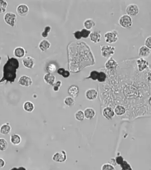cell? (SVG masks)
<instances>
[{"label": "cell", "instance_id": "obj_26", "mask_svg": "<svg viewBox=\"0 0 151 170\" xmlns=\"http://www.w3.org/2000/svg\"><path fill=\"white\" fill-rule=\"evenodd\" d=\"M115 114L118 116L124 115L126 113V109L124 106L121 105H117L114 109Z\"/></svg>", "mask_w": 151, "mask_h": 170}, {"label": "cell", "instance_id": "obj_46", "mask_svg": "<svg viewBox=\"0 0 151 170\" xmlns=\"http://www.w3.org/2000/svg\"><path fill=\"white\" fill-rule=\"evenodd\" d=\"M148 102H149V104L151 106V97L148 99Z\"/></svg>", "mask_w": 151, "mask_h": 170}, {"label": "cell", "instance_id": "obj_44", "mask_svg": "<svg viewBox=\"0 0 151 170\" xmlns=\"http://www.w3.org/2000/svg\"><path fill=\"white\" fill-rule=\"evenodd\" d=\"M147 79L148 82L151 83V72H149L147 74Z\"/></svg>", "mask_w": 151, "mask_h": 170}, {"label": "cell", "instance_id": "obj_27", "mask_svg": "<svg viewBox=\"0 0 151 170\" xmlns=\"http://www.w3.org/2000/svg\"><path fill=\"white\" fill-rule=\"evenodd\" d=\"M64 103L68 107H72L75 105V101L74 98L71 96H68L64 99Z\"/></svg>", "mask_w": 151, "mask_h": 170}, {"label": "cell", "instance_id": "obj_8", "mask_svg": "<svg viewBox=\"0 0 151 170\" xmlns=\"http://www.w3.org/2000/svg\"><path fill=\"white\" fill-rule=\"evenodd\" d=\"M105 69L108 71H113L116 70L119 66L117 62L113 58H109L104 64Z\"/></svg>", "mask_w": 151, "mask_h": 170}, {"label": "cell", "instance_id": "obj_29", "mask_svg": "<svg viewBox=\"0 0 151 170\" xmlns=\"http://www.w3.org/2000/svg\"><path fill=\"white\" fill-rule=\"evenodd\" d=\"M107 76L106 73L104 71H99L98 78H97V81L99 83H104L107 79Z\"/></svg>", "mask_w": 151, "mask_h": 170}, {"label": "cell", "instance_id": "obj_5", "mask_svg": "<svg viewBox=\"0 0 151 170\" xmlns=\"http://www.w3.org/2000/svg\"><path fill=\"white\" fill-rule=\"evenodd\" d=\"M4 20L6 24L12 27H15L17 22V15L13 12H8L4 15Z\"/></svg>", "mask_w": 151, "mask_h": 170}, {"label": "cell", "instance_id": "obj_42", "mask_svg": "<svg viewBox=\"0 0 151 170\" xmlns=\"http://www.w3.org/2000/svg\"><path fill=\"white\" fill-rule=\"evenodd\" d=\"M65 69L64 68H59V69L58 70V71H57V73L60 76H62V74L64 73V71H65Z\"/></svg>", "mask_w": 151, "mask_h": 170}, {"label": "cell", "instance_id": "obj_32", "mask_svg": "<svg viewBox=\"0 0 151 170\" xmlns=\"http://www.w3.org/2000/svg\"><path fill=\"white\" fill-rule=\"evenodd\" d=\"M98 74H99V71L97 70H92L90 72L89 76L87 77L86 78V79H91L93 81H96L97 80Z\"/></svg>", "mask_w": 151, "mask_h": 170}, {"label": "cell", "instance_id": "obj_11", "mask_svg": "<svg viewBox=\"0 0 151 170\" xmlns=\"http://www.w3.org/2000/svg\"><path fill=\"white\" fill-rule=\"evenodd\" d=\"M115 113L114 110L110 106H107L103 109L102 111V115L106 119H112L115 116Z\"/></svg>", "mask_w": 151, "mask_h": 170}, {"label": "cell", "instance_id": "obj_30", "mask_svg": "<svg viewBox=\"0 0 151 170\" xmlns=\"http://www.w3.org/2000/svg\"><path fill=\"white\" fill-rule=\"evenodd\" d=\"M51 29L52 27L51 26H49V25L45 26L44 29L43 31L41 32V34L42 37L44 38H48L50 32L51 31Z\"/></svg>", "mask_w": 151, "mask_h": 170}, {"label": "cell", "instance_id": "obj_1", "mask_svg": "<svg viewBox=\"0 0 151 170\" xmlns=\"http://www.w3.org/2000/svg\"><path fill=\"white\" fill-rule=\"evenodd\" d=\"M8 60L3 67L2 77L0 79V84L14 83L17 77V70L20 67V62L17 58L8 55Z\"/></svg>", "mask_w": 151, "mask_h": 170}, {"label": "cell", "instance_id": "obj_2", "mask_svg": "<svg viewBox=\"0 0 151 170\" xmlns=\"http://www.w3.org/2000/svg\"><path fill=\"white\" fill-rule=\"evenodd\" d=\"M104 42L109 44H114L119 40V33L117 30L107 31L104 34Z\"/></svg>", "mask_w": 151, "mask_h": 170}, {"label": "cell", "instance_id": "obj_47", "mask_svg": "<svg viewBox=\"0 0 151 170\" xmlns=\"http://www.w3.org/2000/svg\"><path fill=\"white\" fill-rule=\"evenodd\" d=\"M10 170H18V168H17V167H13Z\"/></svg>", "mask_w": 151, "mask_h": 170}, {"label": "cell", "instance_id": "obj_13", "mask_svg": "<svg viewBox=\"0 0 151 170\" xmlns=\"http://www.w3.org/2000/svg\"><path fill=\"white\" fill-rule=\"evenodd\" d=\"M29 9L27 5L25 4H21L17 7V12L20 17L26 16L29 12Z\"/></svg>", "mask_w": 151, "mask_h": 170}, {"label": "cell", "instance_id": "obj_38", "mask_svg": "<svg viewBox=\"0 0 151 170\" xmlns=\"http://www.w3.org/2000/svg\"><path fill=\"white\" fill-rule=\"evenodd\" d=\"M120 165L123 170H130L131 169L130 165L126 161L124 160Z\"/></svg>", "mask_w": 151, "mask_h": 170}, {"label": "cell", "instance_id": "obj_6", "mask_svg": "<svg viewBox=\"0 0 151 170\" xmlns=\"http://www.w3.org/2000/svg\"><path fill=\"white\" fill-rule=\"evenodd\" d=\"M139 12L138 6L135 4H131L128 5L126 8V13L127 15L130 17H136Z\"/></svg>", "mask_w": 151, "mask_h": 170}, {"label": "cell", "instance_id": "obj_12", "mask_svg": "<svg viewBox=\"0 0 151 170\" xmlns=\"http://www.w3.org/2000/svg\"><path fill=\"white\" fill-rule=\"evenodd\" d=\"M137 69L139 72H142L145 70L149 66V63L143 58H140L136 60Z\"/></svg>", "mask_w": 151, "mask_h": 170}, {"label": "cell", "instance_id": "obj_19", "mask_svg": "<svg viewBox=\"0 0 151 170\" xmlns=\"http://www.w3.org/2000/svg\"><path fill=\"white\" fill-rule=\"evenodd\" d=\"M44 80L46 84L53 86L56 82V77L50 73H47L44 76Z\"/></svg>", "mask_w": 151, "mask_h": 170}, {"label": "cell", "instance_id": "obj_25", "mask_svg": "<svg viewBox=\"0 0 151 170\" xmlns=\"http://www.w3.org/2000/svg\"><path fill=\"white\" fill-rule=\"evenodd\" d=\"M10 142L14 145H18L21 142V138L18 134H13L10 136Z\"/></svg>", "mask_w": 151, "mask_h": 170}, {"label": "cell", "instance_id": "obj_14", "mask_svg": "<svg viewBox=\"0 0 151 170\" xmlns=\"http://www.w3.org/2000/svg\"><path fill=\"white\" fill-rule=\"evenodd\" d=\"M98 92L95 88H90L85 92L86 97L90 101L95 100L98 97Z\"/></svg>", "mask_w": 151, "mask_h": 170}, {"label": "cell", "instance_id": "obj_28", "mask_svg": "<svg viewBox=\"0 0 151 170\" xmlns=\"http://www.w3.org/2000/svg\"><path fill=\"white\" fill-rule=\"evenodd\" d=\"M75 119L79 122H82L85 119L84 112L82 110L77 111L75 113Z\"/></svg>", "mask_w": 151, "mask_h": 170}, {"label": "cell", "instance_id": "obj_45", "mask_svg": "<svg viewBox=\"0 0 151 170\" xmlns=\"http://www.w3.org/2000/svg\"><path fill=\"white\" fill-rule=\"evenodd\" d=\"M18 170H26L25 167H23V166H20V167L18 168Z\"/></svg>", "mask_w": 151, "mask_h": 170}, {"label": "cell", "instance_id": "obj_17", "mask_svg": "<svg viewBox=\"0 0 151 170\" xmlns=\"http://www.w3.org/2000/svg\"><path fill=\"white\" fill-rule=\"evenodd\" d=\"M151 53V50L145 45H142L138 50V55L141 58L148 57Z\"/></svg>", "mask_w": 151, "mask_h": 170}, {"label": "cell", "instance_id": "obj_22", "mask_svg": "<svg viewBox=\"0 0 151 170\" xmlns=\"http://www.w3.org/2000/svg\"><path fill=\"white\" fill-rule=\"evenodd\" d=\"M11 130V126L9 122L2 124L0 127V133L4 136L9 134Z\"/></svg>", "mask_w": 151, "mask_h": 170}, {"label": "cell", "instance_id": "obj_24", "mask_svg": "<svg viewBox=\"0 0 151 170\" xmlns=\"http://www.w3.org/2000/svg\"><path fill=\"white\" fill-rule=\"evenodd\" d=\"M23 107L24 110L28 113L32 112L35 109L34 104L29 101L25 102L23 104Z\"/></svg>", "mask_w": 151, "mask_h": 170}, {"label": "cell", "instance_id": "obj_35", "mask_svg": "<svg viewBox=\"0 0 151 170\" xmlns=\"http://www.w3.org/2000/svg\"><path fill=\"white\" fill-rule=\"evenodd\" d=\"M62 82L61 80H59L57 81H56L53 85V91L55 92H58L59 91L60 88L62 86Z\"/></svg>", "mask_w": 151, "mask_h": 170}, {"label": "cell", "instance_id": "obj_18", "mask_svg": "<svg viewBox=\"0 0 151 170\" xmlns=\"http://www.w3.org/2000/svg\"><path fill=\"white\" fill-rule=\"evenodd\" d=\"M79 93V88L77 86L72 85L70 86L68 89V93L70 96L76 98L77 97Z\"/></svg>", "mask_w": 151, "mask_h": 170}, {"label": "cell", "instance_id": "obj_16", "mask_svg": "<svg viewBox=\"0 0 151 170\" xmlns=\"http://www.w3.org/2000/svg\"><path fill=\"white\" fill-rule=\"evenodd\" d=\"M26 53V50L21 46L17 47L14 50V55L18 59L24 58Z\"/></svg>", "mask_w": 151, "mask_h": 170}, {"label": "cell", "instance_id": "obj_37", "mask_svg": "<svg viewBox=\"0 0 151 170\" xmlns=\"http://www.w3.org/2000/svg\"><path fill=\"white\" fill-rule=\"evenodd\" d=\"M101 170H116L115 167L112 165L106 163L103 165L101 167Z\"/></svg>", "mask_w": 151, "mask_h": 170}, {"label": "cell", "instance_id": "obj_39", "mask_svg": "<svg viewBox=\"0 0 151 170\" xmlns=\"http://www.w3.org/2000/svg\"><path fill=\"white\" fill-rule=\"evenodd\" d=\"M72 34H73L74 38L76 40H80L82 39V37L81 36L80 30H77L76 31H74Z\"/></svg>", "mask_w": 151, "mask_h": 170}, {"label": "cell", "instance_id": "obj_31", "mask_svg": "<svg viewBox=\"0 0 151 170\" xmlns=\"http://www.w3.org/2000/svg\"><path fill=\"white\" fill-rule=\"evenodd\" d=\"M8 144L6 139L0 138V151H5L8 149Z\"/></svg>", "mask_w": 151, "mask_h": 170}, {"label": "cell", "instance_id": "obj_15", "mask_svg": "<svg viewBox=\"0 0 151 170\" xmlns=\"http://www.w3.org/2000/svg\"><path fill=\"white\" fill-rule=\"evenodd\" d=\"M101 34L100 31H92L90 36H89L91 42L95 44H98L100 43L101 42Z\"/></svg>", "mask_w": 151, "mask_h": 170}, {"label": "cell", "instance_id": "obj_34", "mask_svg": "<svg viewBox=\"0 0 151 170\" xmlns=\"http://www.w3.org/2000/svg\"><path fill=\"white\" fill-rule=\"evenodd\" d=\"M80 31H81V36H82V38H84V39L89 38L90 34L92 32L91 30H88V29L85 28L82 29L81 30H80Z\"/></svg>", "mask_w": 151, "mask_h": 170}, {"label": "cell", "instance_id": "obj_36", "mask_svg": "<svg viewBox=\"0 0 151 170\" xmlns=\"http://www.w3.org/2000/svg\"><path fill=\"white\" fill-rule=\"evenodd\" d=\"M57 67L55 64L53 63H50L47 65L46 70L47 71L49 72V73H53L56 71Z\"/></svg>", "mask_w": 151, "mask_h": 170}, {"label": "cell", "instance_id": "obj_3", "mask_svg": "<svg viewBox=\"0 0 151 170\" xmlns=\"http://www.w3.org/2000/svg\"><path fill=\"white\" fill-rule=\"evenodd\" d=\"M101 56L104 58L109 59L115 54L116 48L110 45H102L101 46Z\"/></svg>", "mask_w": 151, "mask_h": 170}, {"label": "cell", "instance_id": "obj_41", "mask_svg": "<svg viewBox=\"0 0 151 170\" xmlns=\"http://www.w3.org/2000/svg\"><path fill=\"white\" fill-rule=\"evenodd\" d=\"M62 76L64 78H68L70 76V72L68 70H66Z\"/></svg>", "mask_w": 151, "mask_h": 170}, {"label": "cell", "instance_id": "obj_10", "mask_svg": "<svg viewBox=\"0 0 151 170\" xmlns=\"http://www.w3.org/2000/svg\"><path fill=\"white\" fill-rule=\"evenodd\" d=\"M22 63L25 68L28 69H32L35 63V60L31 56H26L22 59Z\"/></svg>", "mask_w": 151, "mask_h": 170}, {"label": "cell", "instance_id": "obj_7", "mask_svg": "<svg viewBox=\"0 0 151 170\" xmlns=\"http://www.w3.org/2000/svg\"><path fill=\"white\" fill-rule=\"evenodd\" d=\"M67 159V153L66 151L62 150L60 152H57L53 155L52 159L54 162H65Z\"/></svg>", "mask_w": 151, "mask_h": 170}, {"label": "cell", "instance_id": "obj_9", "mask_svg": "<svg viewBox=\"0 0 151 170\" xmlns=\"http://www.w3.org/2000/svg\"><path fill=\"white\" fill-rule=\"evenodd\" d=\"M18 82L20 86L26 87H29L33 84L32 79L27 75H23L20 76Z\"/></svg>", "mask_w": 151, "mask_h": 170}, {"label": "cell", "instance_id": "obj_21", "mask_svg": "<svg viewBox=\"0 0 151 170\" xmlns=\"http://www.w3.org/2000/svg\"><path fill=\"white\" fill-rule=\"evenodd\" d=\"M85 117L86 119L91 120L95 116V111L94 109L92 108H87L84 111Z\"/></svg>", "mask_w": 151, "mask_h": 170}, {"label": "cell", "instance_id": "obj_20", "mask_svg": "<svg viewBox=\"0 0 151 170\" xmlns=\"http://www.w3.org/2000/svg\"><path fill=\"white\" fill-rule=\"evenodd\" d=\"M51 46V43L48 40L43 39L39 43V48L43 52L49 50Z\"/></svg>", "mask_w": 151, "mask_h": 170}, {"label": "cell", "instance_id": "obj_33", "mask_svg": "<svg viewBox=\"0 0 151 170\" xmlns=\"http://www.w3.org/2000/svg\"><path fill=\"white\" fill-rule=\"evenodd\" d=\"M8 6V2L6 1L0 0V13L6 12Z\"/></svg>", "mask_w": 151, "mask_h": 170}, {"label": "cell", "instance_id": "obj_43", "mask_svg": "<svg viewBox=\"0 0 151 170\" xmlns=\"http://www.w3.org/2000/svg\"><path fill=\"white\" fill-rule=\"evenodd\" d=\"M5 165V162L3 159L0 158V168H2Z\"/></svg>", "mask_w": 151, "mask_h": 170}, {"label": "cell", "instance_id": "obj_40", "mask_svg": "<svg viewBox=\"0 0 151 170\" xmlns=\"http://www.w3.org/2000/svg\"><path fill=\"white\" fill-rule=\"evenodd\" d=\"M145 46L151 50V36H149L146 39L144 42Z\"/></svg>", "mask_w": 151, "mask_h": 170}, {"label": "cell", "instance_id": "obj_4", "mask_svg": "<svg viewBox=\"0 0 151 170\" xmlns=\"http://www.w3.org/2000/svg\"><path fill=\"white\" fill-rule=\"evenodd\" d=\"M118 23L120 26L123 28L126 29L131 27L133 25V19L132 17L127 14L122 15L119 18Z\"/></svg>", "mask_w": 151, "mask_h": 170}, {"label": "cell", "instance_id": "obj_23", "mask_svg": "<svg viewBox=\"0 0 151 170\" xmlns=\"http://www.w3.org/2000/svg\"><path fill=\"white\" fill-rule=\"evenodd\" d=\"M95 22L92 19L89 18L83 22V26L84 28L88 29V30H91L95 26Z\"/></svg>", "mask_w": 151, "mask_h": 170}, {"label": "cell", "instance_id": "obj_48", "mask_svg": "<svg viewBox=\"0 0 151 170\" xmlns=\"http://www.w3.org/2000/svg\"><path fill=\"white\" fill-rule=\"evenodd\" d=\"M2 60V58L1 56H0V64L1 63Z\"/></svg>", "mask_w": 151, "mask_h": 170}]
</instances>
